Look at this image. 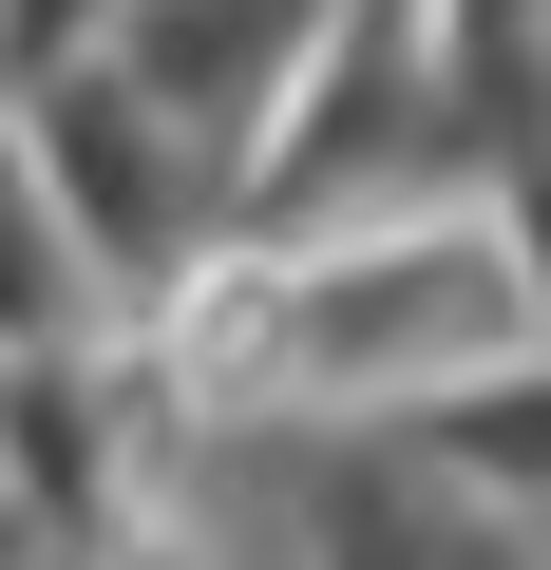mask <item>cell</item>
Instances as JSON below:
<instances>
[{
    "mask_svg": "<svg viewBox=\"0 0 551 570\" xmlns=\"http://www.w3.org/2000/svg\"><path fill=\"white\" fill-rule=\"evenodd\" d=\"M513 343H532L513 247L400 228V247H324V266H228L171 324V381L209 419H247V400H419V381H475Z\"/></svg>",
    "mask_w": 551,
    "mask_h": 570,
    "instance_id": "cell-1",
    "label": "cell"
}]
</instances>
